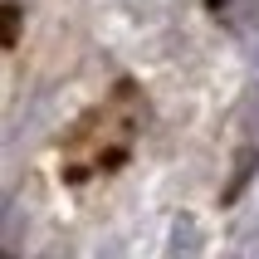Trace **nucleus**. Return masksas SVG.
Returning <instances> with one entry per match:
<instances>
[{
    "label": "nucleus",
    "instance_id": "1",
    "mask_svg": "<svg viewBox=\"0 0 259 259\" xmlns=\"http://www.w3.org/2000/svg\"><path fill=\"white\" fill-rule=\"evenodd\" d=\"M196 220L191 215H176V240H171V254H186V249H201V230H191Z\"/></svg>",
    "mask_w": 259,
    "mask_h": 259
},
{
    "label": "nucleus",
    "instance_id": "2",
    "mask_svg": "<svg viewBox=\"0 0 259 259\" xmlns=\"http://www.w3.org/2000/svg\"><path fill=\"white\" fill-rule=\"evenodd\" d=\"M20 39V5L15 0H5V44Z\"/></svg>",
    "mask_w": 259,
    "mask_h": 259
},
{
    "label": "nucleus",
    "instance_id": "3",
    "mask_svg": "<svg viewBox=\"0 0 259 259\" xmlns=\"http://www.w3.org/2000/svg\"><path fill=\"white\" fill-rule=\"evenodd\" d=\"M245 122H249V132L259 137V93H254V103H249V113H245Z\"/></svg>",
    "mask_w": 259,
    "mask_h": 259
}]
</instances>
